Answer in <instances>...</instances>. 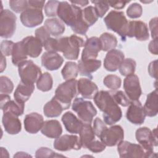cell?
I'll list each match as a JSON object with an SVG mask.
<instances>
[{"label": "cell", "instance_id": "6da1fadb", "mask_svg": "<svg viewBox=\"0 0 158 158\" xmlns=\"http://www.w3.org/2000/svg\"><path fill=\"white\" fill-rule=\"evenodd\" d=\"M93 99L99 110L103 112L102 117L105 123L111 125L121 119L122 110L114 99L110 92L101 90L96 94Z\"/></svg>", "mask_w": 158, "mask_h": 158}, {"label": "cell", "instance_id": "7a4b0ae2", "mask_svg": "<svg viewBox=\"0 0 158 158\" xmlns=\"http://www.w3.org/2000/svg\"><path fill=\"white\" fill-rule=\"evenodd\" d=\"M57 15L60 20L71 28L84 22L82 17V9L76 5L70 4L67 1L59 2Z\"/></svg>", "mask_w": 158, "mask_h": 158}, {"label": "cell", "instance_id": "3957f363", "mask_svg": "<svg viewBox=\"0 0 158 158\" xmlns=\"http://www.w3.org/2000/svg\"><path fill=\"white\" fill-rule=\"evenodd\" d=\"M78 94L77 81L73 79L60 84L56 88L53 98L62 105L64 110H66L70 107L72 99Z\"/></svg>", "mask_w": 158, "mask_h": 158}, {"label": "cell", "instance_id": "277c9868", "mask_svg": "<svg viewBox=\"0 0 158 158\" xmlns=\"http://www.w3.org/2000/svg\"><path fill=\"white\" fill-rule=\"evenodd\" d=\"M107 28L121 37L123 41L126 40L128 35V22L122 11L111 10L104 19Z\"/></svg>", "mask_w": 158, "mask_h": 158}, {"label": "cell", "instance_id": "5b68a950", "mask_svg": "<svg viewBox=\"0 0 158 158\" xmlns=\"http://www.w3.org/2000/svg\"><path fill=\"white\" fill-rule=\"evenodd\" d=\"M135 136L137 141L146 152L148 157H156L154 156L156 153L154 152V147L157 146V128L151 131L146 127L139 128L136 131Z\"/></svg>", "mask_w": 158, "mask_h": 158}, {"label": "cell", "instance_id": "8992f818", "mask_svg": "<svg viewBox=\"0 0 158 158\" xmlns=\"http://www.w3.org/2000/svg\"><path fill=\"white\" fill-rule=\"evenodd\" d=\"M72 109L77 114L78 118L83 123L91 124L94 117L97 114V110L92 102L82 98H76L73 100Z\"/></svg>", "mask_w": 158, "mask_h": 158}, {"label": "cell", "instance_id": "52a82bcc", "mask_svg": "<svg viewBox=\"0 0 158 158\" xmlns=\"http://www.w3.org/2000/svg\"><path fill=\"white\" fill-rule=\"evenodd\" d=\"M17 67L21 81L25 83L34 84L42 74L40 67L31 60H26Z\"/></svg>", "mask_w": 158, "mask_h": 158}, {"label": "cell", "instance_id": "ba28073f", "mask_svg": "<svg viewBox=\"0 0 158 158\" xmlns=\"http://www.w3.org/2000/svg\"><path fill=\"white\" fill-rule=\"evenodd\" d=\"M16 15L8 9H3L0 15V36L3 38H10L16 29Z\"/></svg>", "mask_w": 158, "mask_h": 158}, {"label": "cell", "instance_id": "9c48e42d", "mask_svg": "<svg viewBox=\"0 0 158 158\" xmlns=\"http://www.w3.org/2000/svg\"><path fill=\"white\" fill-rule=\"evenodd\" d=\"M117 145V151L120 157H148L146 152L140 144L122 140Z\"/></svg>", "mask_w": 158, "mask_h": 158}, {"label": "cell", "instance_id": "30bf717a", "mask_svg": "<svg viewBox=\"0 0 158 158\" xmlns=\"http://www.w3.org/2000/svg\"><path fill=\"white\" fill-rule=\"evenodd\" d=\"M124 138V131L120 125H115L106 128L99 138L106 146H114L121 142Z\"/></svg>", "mask_w": 158, "mask_h": 158}, {"label": "cell", "instance_id": "8fae6325", "mask_svg": "<svg viewBox=\"0 0 158 158\" xmlns=\"http://www.w3.org/2000/svg\"><path fill=\"white\" fill-rule=\"evenodd\" d=\"M55 149L59 151H67L72 149L79 150L81 145L80 138L74 135H64L57 138L53 144Z\"/></svg>", "mask_w": 158, "mask_h": 158}, {"label": "cell", "instance_id": "7c38bea8", "mask_svg": "<svg viewBox=\"0 0 158 158\" xmlns=\"http://www.w3.org/2000/svg\"><path fill=\"white\" fill-rule=\"evenodd\" d=\"M123 88L131 101L139 100L142 91L139 78L136 75L131 74L126 77L123 81Z\"/></svg>", "mask_w": 158, "mask_h": 158}, {"label": "cell", "instance_id": "4fadbf2b", "mask_svg": "<svg viewBox=\"0 0 158 158\" xmlns=\"http://www.w3.org/2000/svg\"><path fill=\"white\" fill-rule=\"evenodd\" d=\"M22 24L28 28L35 27L41 24L44 19L42 9L29 7L20 15Z\"/></svg>", "mask_w": 158, "mask_h": 158}, {"label": "cell", "instance_id": "5bb4252c", "mask_svg": "<svg viewBox=\"0 0 158 158\" xmlns=\"http://www.w3.org/2000/svg\"><path fill=\"white\" fill-rule=\"evenodd\" d=\"M85 41L83 39L76 35H72L68 38L65 48L63 51L64 56L69 60H76L78 59L80 49L83 47Z\"/></svg>", "mask_w": 158, "mask_h": 158}, {"label": "cell", "instance_id": "9a60e30c", "mask_svg": "<svg viewBox=\"0 0 158 158\" xmlns=\"http://www.w3.org/2000/svg\"><path fill=\"white\" fill-rule=\"evenodd\" d=\"M146 114L143 106L139 100L131 101L127 110V120L135 125H141L144 123Z\"/></svg>", "mask_w": 158, "mask_h": 158}, {"label": "cell", "instance_id": "2e32d148", "mask_svg": "<svg viewBox=\"0 0 158 158\" xmlns=\"http://www.w3.org/2000/svg\"><path fill=\"white\" fill-rule=\"evenodd\" d=\"M127 36L135 37L138 41H146L149 38L147 24L140 20H133L128 22Z\"/></svg>", "mask_w": 158, "mask_h": 158}, {"label": "cell", "instance_id": "e0dca14e", "mask_svg": "<svg viewBox=\"0 0 158 158\" xmlns=\"http://www.w3.org/2000/svg\"><path fill=\"white\" fill-rule=\"evenodd\" d=\"M100 51H101V44L99 38L96 36L88 38L85 43L81 60H88L96 59Z\"/></svg>", "mask_w": 158, "mask_h": 158}, {"label": "cell", "instance_id": "ac0fdd59", "mask_svg": "<svg viewBox=\"0 0 158 158\" xmlns=\"http://www.w3.org/2000/svg\"><path fill=\"white\" fill-rule=\"evenodd\" d=\"M125 57L124 54L119 49H112L107 52L104 60V67L110 72L116 71Z\"/></svg>", "mask_w": 158, "mask_h": 158}, {"label": "cell", "instance_id": "d6986e66", "mask_svg": "<svg viewBox=\"0 0 158 158\" xmlns=\"http://www.w3.org/2000/svg\"><path fill=\"white\" fill-rule=\"evenodd\" d=\"M2 122L5 131L10 135L18 134L22 129L20 120L18 116L9 112H3Z\"/></svg>", "mask_w": 158, "mask_h": 158}, {"label": "cell", "instance_id": "ffe728a7", "mask_svg": "<svg viewBox=\"0 0 158 158\" xmlns=\"http://www.w3.org/2000/svg\"><path fill=\"white\" fill-rule=\"evenodd\" d=\"M25 130L31 134L38 133L44 123L43 117L36 112H32L25 115L23 120Z\"/></svg>", "mask_w": 158, "mask_h": 158}, {"label": "cell", "instance_id": "44dd1931", "mask_svg": "<svg viewBox=\"0 0 158 158\" xmlns=\"http://www.w3.org/2000/svg\"><path fill=\"white\" fill-rule=\"evenodd\" d=\"M63 57L55 52H45L41 56V64L48 70H56L62 65Z\"/></svg>", "mask_w": 158, "mask_h": 158}, {"label": "cell", "instance_id": "7402d4cb", "mask_svg": "<svg viewBox=\"0 0 158 158\" xmlns=\"http://www.w3.org/2000/svg\"><path fill=\"white\" fill-rule=\"evenodd\" d=\"M78 93L85 99H93L98 92V86L91 79L81 78L77 81Z\"/></svg>", "mask_w": 158, "mask_h": 158}, {"label": "cell", "instance_id": "603a6c76", "mask_svg": "<svg viewBox=\"0 0 158 158\" xmlns=\"http://www.w3.org/2000/svg\"><path fill=\"white\" fill-rule=\"evenodd\" d=\"M22 41L28 56L36 58L40 56L42 52L43 45L38 38L33 36H28Z\"/></svg>", "mask_w": 158, "mask_h": 158}, {"label": "cell", "instance_id": "cb8c5ba5", "mask_svg": "<svg viewBox=\"0 0 158 158\" xmlns=\"http://www.w3.org/2000/svg\"><path fill=\"white\" fill-rule=\"evenodd\" d=\"M61 120L67 131L70 133H79L83 124L79 118L70 111L64 113Z\"/></svg>", "mask_w": 158, "mask_h": 158}, {"label": "cell", "instance_id": "d4e9b609", "mask_svg": "<svg viewBox=\"0 0 158 158\" xmlns=\"http://www.w3.org/2000/svg\"><path fill=\"white\" fill-rule=\"evenodd\" d=\"M42 134L49 138H59L62 133V128L57 120H49L44 122L41 129Z\"/></svg>", "mask_w": 158, "mask_h": 158}, {"label": "cell", "instance_id": "484cf974", "mask_svg": "<svg viewBox=\"0 0 158 158\" xmlns=\"http://www.w3.org/2000/svg\"><path fill=\"white\" fill-rule=\"evenodd\" d=\"M34 84H27L20 81L15 89L14 97L17 102L24 103L28 100L34 91Z\"/></svg>", "mask_w": 158, "mask_h": 158}, {"label": "cell", "instance_id": "4316f807", "mask_svg": "<svg viewBox=\"0 0 158 158\" xmlns=\"http://www.w3.org/2000/svg\"><path fill=\"white\" fill-rule=\"evenodd\" d=\"M101 65L100 60H80L78 62V72L80 75L86 76L92 78L91 73L96 72Z\"/></svg>", "mask_w": 158, "mask_h": 158}, {"label": "cell", "instance_id": "83f0119b", "mask_svg": "<svg viewBox=\"0 0 158 158\" xmlns=\"http://www.w3.org/2000/svg\"><path fill=\"white\" fill-rule=\"evenodd\" d=\"M44 27L47 29L51 35L58 36L65 31L64 23L57 18L48 19L44 22Z\"/></svg>", "mask_w": 158, "mask_h": 158}, {"label": "cell", "instance_id": "f1b7e54d", "mask_svg": "<svg viewBox=\"0 0 158 158\" xmlns=\"http://www.w3.org/2000/svg\"><path fill=\"white\" fill-rule=\"evenodd\" d=\"M145 114L148 117H154L157 114V89L147 95V98L143 107Z\"/></svg>", "mask_w": 158, "mask_h": 158}, {"label": "cell", "instance_id": "f546056e", "mask_svg": "<svg viewBox=\"0 0 158 158\" xmlns=\"http://www.w3.org/2000/svg\"><path fill=\"white\" fill-rule=\"evenodd\" d=\"M81 147L87 148L88 145L95 139V133L89 123H83L79 132Z\"/></svg>", "mask_w": 158, "mask_h": 158}, {"label": "cell", "instance_id": "4dcf8cb0", "mask_svg": "<svg viewBox=\"0 0 158 158\" xmlns=\"http://www.w3.org/2000/svg\"><path fill=\"white\" fill-rule=\"evenodd\" d=\"M27 57L28 56L22 41L15 43L12 53V62L13 64L15 66H18L20 64L26 60Z\"/></svg>", "mask_w": 158, "mask_h": 158}, {"label": "cell", "instance_id": "1f68e13d", "mask_svg": "<svg viewBox=\"0 0 158 158\" xmlns=\"http://www.w3.org/2000/svg\"><path fill=\"white\" fill-rule=\"evenodd\" d=\"M63 110L62 105L54 98L48 102L43 107V112L47 117H59Z\"/></svg>", "mask_w": 158, "mask_h": 158}, {"label": "cell", "instance_id": "d6a6232c", "mask_svg": "<svg viewBox=\"0 0 158 158\" xmlns=\"http://www.w3.org/2000/svg\"><path fill=\"white\" fill-rule=\"evenodd\" d=\"M0 107L3 112H9L19 117L23 114L25 104L17 102L15 100L9 99L3 105H1Z\"/></svg>", "mask_w": 158, "mask_h": 158}, {"label": "cell", "instance_id": "836d02e7", "mask_svg": "<svg viewBox=\"0 0 158 158\" xmlns=\"http://www.w3.org/2000/svg\"><path fill=\"white\" fill-rule=\"evenodd\" d=\"M99 40L101 44V50L109 51L115 49L117 45V39L114 35L109 33H104L100 37Z\"/></svg>", "mask_w": 158, "mask_h": 158}, {"label": "cell", "instance_id": "e575fe53", "mask_svg": "<svg viewBox=\"0 0 158 158\" xmlns=\"http://www.w3.org/2000/svg\"><path fill=\"white\" fill-rule=\"evenodd\" d=\"M61 74L65 80L75 79L78 74V64L74 62H67L62 69Z\"/></svg>", "mask_w": 158, "mask_h": 158}, {"label": "cell", "instance_id": "d590c367", "mask_svg": "<svg viewBox=\"0 0 158 158\" xmlns=\"http://www.w3.org/2000/svg\"><path fill=\"white\" fill-rule=\"evenodd\" d=\"M53 85V80L51 74L48 72L42 73L36 81L37 88L43 92L51 89Z\"/></svg>", "mask_w": 158, "mask_h": 158}, {"label": "cell", "instance_id": "8d00e7d4", "mask_svg": "<svg viewBox=\"0 0 158 158\" xmlns=\"http://www.w3.org/2000/svg\"><path fill=\"white\" fill-rule=\"evenodd\" d=\"M136 66V63L135 60L131 58H127L123 59L118 69L122 75L127 77L129 75L134 74Z\"/></svg>", "mask_w": 158, "mask_h": 158}, {"label": "cell", "instance_id": "74e56055", "mask_svg": "<svg viewBox=\"0 0 158 158\" xmlns=\"http://www.w3.org/2000/svg\"><path fill=\"white\" fill-rule=\"evenodd\" d=\"M82 17L85 22L89 27L94 25L98 19L96 10L92 6H89L82 9Z\"/></svg>", "mask_w": 158, "mask_h": 158}, {"label": "cell", "instance_id": "f35d334b", "mask_svg": "<svg viewBox=\"0 0 158 158\" xmlns=\"http://www.w3.org/2000/svg\"><path fill=\"white\" fill-rule=\"evenodd\" d=\"M103 83L107 88L112 90H116L120 87L122 80L117 75H108L104 77Z\"/></svg>", "mask_w": 158, "mask_h": 158}, {"label": "cell", "instance_id": "ab89813d", "mask_svg": "<svg viewBox=\"0 0 158 158\" xmlns=\"http://www.w3.org/2000/svg\"><path fill=\"white\" fill-rule=\"evenodd\" d=\"M1 94H9L12 93L14 89V84L12 81L6 76H1L0 77Z\"/></svg>", "mask_w": 158, "mask_h": 158}, {"label": "cell", "instance_id": "60d3db41", "mask_svg": "<svg viewBox=\"0 0 158 158\" xmlns=\"http://www.w3.org/2000/svg\"><path fill=\"white\" fill-rule=\"evenodd\" d=\"M143 14L142 6L136 2L130 4L127 9V14L131 19H137Z\"/></svg>", "mask_w": 158, "mask_h": 158}, {"label": "cell", "instance_id": "b9f144b4", "mask_svg": "<svg viewBox=\"0 0 158 158\" xmlns=\"http://www.w3.org/2000/svg\"><path fill=\"white\" fill-rule=\"evenodd\" d=\"M111 94L116 103L123 107L128 106L131 102V101L127 97L126 94L122 91H117Z\"/></svg>", "mask_w": 158, "mask_h": 158}, {"label": "cell", "instance_id": "7bdbcfd3", "mask_svg": "<svg viewBox=\"0 0 158 158\" xmlns=\"http://www.w3.org/2000/svg\"><path fill=\"white\" fill-rule=\"evenodd\" d=\"M9 3L10 9L16 13H22L28 7V1L25 0H11Z\"/></svg>", "mask_w": 158, "mask_h": 158}, {"label": "cell", "instance_id": "ee69618b", "mask_svg": "<svg viewBox=\"0 0 158 158\" xmlns=\"http://www.w3.org/2000/svg\"><path fill=\"white\" fill-rule=\"evenodd\" d=\"M58 1H49L44 6V12L47 17H56L58 6L59 4Z\"/></svg>", "mask_w": 158, "mask_h": 158}, {"label": "cell", "instance_id": "f6af8a7d", "mask_svg": "<svg viewBox=\"0 0 158 158\" xmlns=\"http://www.w3.org/2000/svg\"><path fill=\"white\" fill-rule=\"evenodd\" d=\"M91 2L95 5L94 8L96 10L98 17H103L107 11L109 9V4L108 1H91Z\"/></svg>", "mask_w": 158, "mask_h": 158}, {"label": "cell", "instance_id": "bcb514c9", "mask_svg": "<svg viewBox=\"0 0 158 158\" xmlns=\"http://www.w3.org/2000/svg\"><path fill=\"white\" fill-rule=\"evenodd\" d=\"M36 157H64L63 155L58 154L54 152L52 150L45 148L41 147L36 150L35 154Z\"/></svg>", "mask_w": 158, "mask_h": 158}, {"label": "cell", "instance_id": "7dc6e473", "mask_svg": "<svg viewBox=\"0 0 158 158\" xmlns=\"http://www.w3.org/2000/svg\"><path fill=\"white\" fill-rule=\"evenodd\" d=\"M14 44L15 43L12 41H2L0 46L1 54L4 56H9L10 55H12Z\"/></svg>", "mask_w": 158, "mask_h": 158}, {"label": "cell", "instance_id": "c3c4849f", "mask_svg": "<svg viewBox=\"0 0 158 158\" xmlns=\"http://www.w3.org/2000/svg\"><path fill=\"white\" fill-rule=\"evenodd\" d=\"M35 37L38 38L43 44L50 38V33L47 30V29L44 27V26L40 27L38 28L35 32Z\"/></svg>", "mask_w": 158, "mask_h": 158}, {"label": "cell", "instance_id": "681fc988", "mask_svg": "<svg viewBox=\"0 0 158 158\" xmlns=\"http://www.w3.org/2000/svg\"><path fill=\"white\" fill-rule=\"evenodd\" d=\"M107 126L105 123L99 117H96L93 122V129L95 133V135L99 138L102 132L107 128Z\"/></svg>", "mask_w": 158, "mask_h": 158}, {"label": "cell", "instance_id": "f907efd6", "mask_svg": "<svg viewBox=\"0 0 158 158\" xmlns=\"http://www.w3.org/2000/svg\"><path fill=\"white\" fill-rule=\"evenodd\" d=\"M106 145L99 140H93L87 146V148L94 153H99L106 149Z\"/></svg>", "mask_w": 158, "mask_h": 158}, {"label": "cell", "instance_id": "816d5d0a", "mask_svg": "<svg viewBox=\"0 0 158 158\" xmlns=\"http://www.w3.org/2000/svg\"><path fill=\"white\" fill-rule=\"evenodd\" d=\"M149 27L152 39L157 38V17L152 18L150 20Z\"/></svg>", "mask_w": 158, "mask_h": 158}, {"label": "cell", "instance_id": "f5cc1de1", "mask_svg": "<svg viewBox=\"0 0 158 158\" xmlns=\"http://www.w3.org/2000/svg\"><path fill=\"white\" fill-rule=\"evenodd\" d=\"M148 73L151 77L157 79V60L152 61L148 66Z\"/></svg>", "mask_w": 158, "mask_h": 158}, {"label": "cell", "instance_id": "db71d44e", "mask_svg": "<svg viewBox=\"0 0 158 158\" xmlns=\"http://www.w3.org/2000/svg\"><path fill=\"white\" fill-rule=\"evenodd\" d=\"M130 1H108L109 6L116 9H121L123 8L125 5L128 3Z\"/></svg>", "mask_w": 158, "mask_h": 158}, {"label": "cell", "instance_id": "11a10c76", "mask_svg": "<svg viewBox=\"0 0 158 158\" xmlns=\"http://www.w3.org/2000/svg\"><path fill=\"white\" fill-rule=\"evenodd\" d=\"M149 51L151 53L154 55H157L158 53L157 51V38L153 39L152 41H150L149 46H148Z\"/></svg>", "mask_w": 158, "mask_h": 158}, {"label": "cell", "instance_id": "9f6ffc18", "mask_svg": "<svg viewBox=\"0 0 158 158\" xmlns=\"http://www.w3.org/2000/svg\"><path fill=\"white\" fill-rule=\"evenodd\" d=\"M45 1H28V6L31 7L42 9L44 7Z\"/></svg>", "mask_w": 158, "mask_h": 158}, {"label": "cell", "instance_id": "6f0895ef", "mask_svg": "<svg viewBox=\"0 0 158 158\" xmlns=\"http://www.w3.org/2000/svg\"><path fill=\"white\" fill-rule=\"evenodd\" d=\"M70 2L72 4L74 5H79L81 7H84L86 6V5L88 4L89 1H86V0H81V1H70Z\"/></svg>", "mask_w": 158, "mask_h": 158}, {"label": "cell", "instance_id": "680465c9", "mask_svg": "<svg viewBox=\"0 0 158 158\" xmlns=\"http://www.w3.org/2000/svg\"><path fill=\"white\" fill-rule=\"evenodd\" d=\"M1 72H2L6 67V57L1 54Z\"/></svg>", "mask_w": 158, "mask_h": 158}, {"label": "cell", "instance_id": "91938a15", "mask_svg": "<svg viewBox=\"0 0 158 158\" xmlns=\"http://www.w3.org/2000/svg\"><path fill=\"white\" fill-rule=\"evenodd\" d=\"M31 157L30 155L28 154L27 152H18L16 153L15 155L14 156V157Z\"/></svg>", "mask_w": 158, "mask_h": 158}]
</instances>
